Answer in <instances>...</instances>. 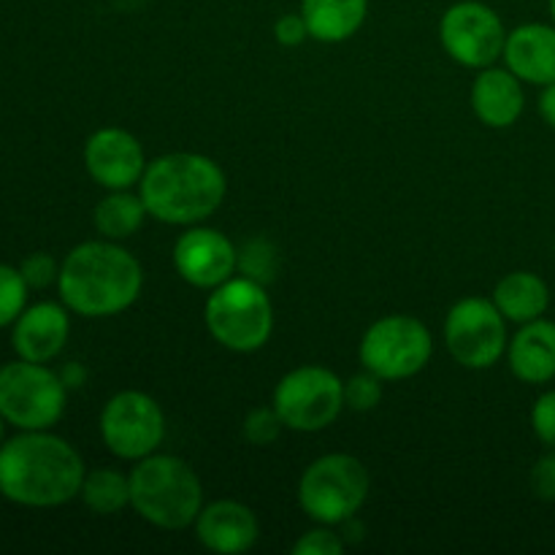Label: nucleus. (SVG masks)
I'll return each instance as SVG.
<instances>
[{
    "label": "nucleus",
    "mask_w": 555,
    "mask_h": 555,
    "mask_svg": "<svg viewBox=\"0 0 555 555\" xmlns=\"http://www.w3.org/2000/svg\"><path fill=\"white\" fill-rule=\"evenodd\" d=\"M173 269L188 285L198 291H215L236 276L238 249L222 231L209 225H190L173 244Z\"/></svg>",
    "instance_id": "13"
},
{
    "label": "nucleus",
    "mask_w": 555,
    "mask_h": 555,
    "mask_svg": "<svg viewBox=\"0 0 555 555\" xmlns=\"http://www.w3.org/2000/svg\"><path fill=\"white\" fill-rule=\"evenodd\" d=\"M146 217L150 215H146L144 198L139 193H130V190H106V195L98 201L95 211H92L95 231L112 242L135 236Z\"/></svg>",
    "instance_id": "22"
},
{
    "label": "nucleus",
    "mask_w": 555,
    "mask_h": 555,
    "mask_svg": "<svg viewBox=\"0 0 555 555\" xmlns=\"http://www.w3.org/2000/svg\"><path fill=\"white\" fill-rule=\"evenodd\" d=\"M347 547L345 537L334 531V526L318 524V529L307 531L293 542V555H339Z\"/></svg>",
    "instance_id": "28"
},
{
    "label": "nucleus",
    "mask_w": 555,
    "mask_h": 555,
    "mask_svg": "<svg viewBox=\"0 0 555 555\" xmlns=\"http://www.w3.org/2000/svg\"><path fill=\"white\" fill-rule=\"evenodd\" d=\"M195 537L211 553L238 555L258 545L260 520L244 502L236 499H217L204 504L195 518Z\"/></svg>",
    "instance_id": "16"
},
{
    "label": "nucleus",
    "mask_w": 555,
    "mask_h": 555,
    "mask_svg": "<svg viewBox=\"0 0 555 555\" xmlns=\"http://www.w3.org/2000/svg\"><path fill=\"white\" fill-rule=\"evenodd\" d=\"M27 293L30 287H27L22 271L9 263H0V328L14 325V320L25 312Z\"/></svg>",
    "instance_id": "24"
},
{
    "label": "nucleus",
    "mask_w": 555,
    "mask_h": 555,
    "mask_svg": "<svg viewBox=\"0 0 555 555\" xmlns=\"http://www.w3.org/2000/svg\"><path fill=\"white\" fill-rule=\"evenodd\" d=\"M87 466L68 439L47 431H20L0 444V496L33 509L74 502Z\"/></svg>",
    "instance_id": "1"
},
{
    "label": "nucleus",
    "mask_w": 555,
    "mask_h": 555,
    "mask_svg": "<svg viewBox=\"0 0 555 555\" xmlns=\"http://www.w3.org/2000/svg\"><path fill=\"white\" fill-rule=\"evenodd\" d=\"M444 347L459 366L486 372L507 356V318L493 298L466 296L444 318Z\"/></svg>",
    "instance_id": "10"
},
{
    "label": "nucleus",
    "mask_w": 555,
    "mask_h": 555,
    "mask_svg": "<svg viewBox=\"0 0 555 555\" xmlns=\"http://www.w3.org/2000/svg\"><path fill=\"white\" fill-rule=\"evenodd\" d=\"M276 415L285 428L301 434L325 431L345 410V383L325 366H298L276 383L271 396Z\"/></svg>",
    "instance_id": "9"
},
{
    "label": "nucleus",
    "mask_w": 555,
    "mask_h": 555,
    "mask_svg": "<svg viewBox=\"0 0 555 555\" xmlns=\"http://www.w3.org/2000/svg\"><path fill=\"white\" fill-rule=\"evenodd\" d=\"M547 11H551V22L555 25V0H547Z\"/></svg>",
    "instance_id": "35"
},
{
    "label": "nucleus",
    "mask_w": 555,
    "mask_h": 555,
    "mask_svg": "<svg viewBox=\"0 0 555 555\" xmlns=\"http://www.w3.org/2000/svg\"><path fill=\"white\" fill-rule=\"evenodd\" d=\"M130 507L155 529H190L204 509V486L188 461L152 453L130 469Z\"/></svg>",
    "instance_id": "4"
},
{
    "label": "nucleus",
    "mask_w": 555,
    "mask_h": 555,
    "mask_svg": "<svg viewBox=\"0 0 555 555\" xmlns=\"http://www.w3.org/2000/svg\"><path fill=\"white\" fill-rule=\"evenodd\" d=\"M472 108L486 128H513L526 108L524 81L507 65L504 68H499V65L480 68V74L475 76V85H472Z\"/></svg>",
    "instance_id": "18"
},
{
    "label": "nucleus",
    "mask_w": 555,
    "mask_h": 555,
    "mask_svg": "<svg viewBox=\"0 0 555 555\" xmlns=\"http://www.w3.org/2000/svg\"><path fill=\"white\" fill-rule=\"evenodd\" d=\"M531 431L545 444L547 450H555V388L540 393V399L531 406Z\"/></svg>",
    "instance_id": "30"
},
{
    "label": "nucleus",
    "mask_w": 555,
    "mask_h": 555,
    "mask_svg": "<svg viewBox=\"0 0 555 555\" xmlns=\"http://www.w3.org/2000/svg\"><path fill=\"white\" fill-rule=\"evenodd\" d=\"M144 291L139 258L112 242H81L60 263V301L79 318H114L133 307Z\"/></svg>",
    "instance_id": "2"
},
{
    "label": "nucleus",
    "mask_w": 555,
    "mask_h": 555,
    "mask_svg": "<svg viewBox=\"0 0 555 555\" xmlns=\"http://www.w3.org/2000/svg\"><path fill=\"white\" fill-rule=\"evenodd\" d=\"M20 271L30 291H47L49 285H57L60 263L49 253H33L22 260Z\"/></svg>",
    "instance_id": "29"
},
{
    "label": "nucleus",
    "mask_w": 555,
    "mask_h": 555,
    "mask_svg": "<svg viewBox=\"0 0 555 555\" xmlns=\"http://www.w3.org/2000/svg\"><path fill=\"white\" fill-rule=\"evenodd\" d=\"M238 271L244 276H253L258 282H269L276 271V247L269 238H249L242 249H238Z\"/></svg>",
    "instance_id": "25"
},
{
    "label": "nucleus",
    "mask_w": 555,
    "mask_h": 555,
    "mask_svg": "<svg viewBox=\"0 0 555 555\" xmlns=\"http://www.w3.org/2000/svg\"><path fill=\"white\" fill-rule=\"evenodd\" d=\"M439 41L453 63L480 70L504 54L507 27L488 3L459 0L439 20Z\"/></svg>",
    "instance_id": "12"
},
{
    "label": "nucleus",
    "mask_w": 555,
    "mask_h": 555,
    "mask_svg": "<svg viewBox=\"0 0 555 555\" xmlns=\"http://www.w3.org/2000/svg\"><path fill=\"white\" fill-rule=\"evenodd\" d=\"M491 298L507 323L524 325L545 318L551 307V287L534 271H509L496 282Z\"/></svg>",
    "instance_id": "20"
},
{
    "label": "nucleus",
    "mask_w": 555,
    "mask_h": 555,
    "mask_svg": "<svg viewBox=\"0 0 555 555\" xmlns=\"http://www.w3.org/2000/svg\"><path fill=\"white\" fill-rule=\"evenodd\" d=\"M507 366L520 383L547 385L555 379V323L531 320L518 325L507 341Z\"/></svg>",
    "instance_id": "19"
},
{
    "label": "nucleus",
    "mask_w": 555,
    "mask_h": 555,
    "mask_svg": "<svg viewBox=\"0 0 555 555\" xmlns=\"http://www.w3.org/2000/svg\"><path fill=\"white\" fill-rule=\"evenodd\" d=\"M274 38H276V43H282V47H287V49L301 47V43L309 38V27H307V22H304L301 11H298V14L280 16V20L274 22Z\"/></svg>",
    "instance_id": "32"
},
{
    "label": "nucleus",
    "mask_w": 555,
    "mask_h": 555,
    "mask_svg": "<svg viewBox=\"0 0 555 555\" xmlns=\"http://www.w3.org/2000/svg\"><path fill=\"white\" fill-rule=\"evenodd\" d=\"M68 404V388L49 363L11 361L0 366V415L16 431L57 426Z\"/></svg>",
    "instance_id": "7"
},
{
    "label": "nucleus",
    "mask_w": 555,
    "mask_h": 555,
    "mask_svg": "<svg viewBox=\"0 0 555 555\" xmlns=\"http://www.w3.org/2000/svg\"><path fill=\"white\" fill-rule=\"evenodd\" d=\"M531 493L540 502H555V450H547L545 455L534 461L529 475Z\"/></svg>",
    "instance_id": "31"
},
{
    "label": "nucleus",
    "mask_w": 555,
    "mask_h": 555,
    "mask_svg": "<svg viewBox=\"0 0 555 555\" xmlns=\"http://www.w3.org/2000/svg\"><path fill=\"white\" fill-rule=\"evenodd\" d=\"M282 428H285V423L276 415L274 404L255 406V410H249L247 417H244L242 434L253 448H269V444H274L276 439H280Z\"/></svg>",
    "instance_id": "27"
},
{
    "label": "nucleus",
    "mask_w": 555,
    "mask_h": 555,
    "mask_svg": "<svg viewBox=\"0 0 555 555\" xmlns=\"http://www.w3.org/2000/svg\"><path fill=\"white\" fill-rule=\"evenodd\" d=\"M85 168L103 190L139 188L146 171V155L141 141L130 130L108 125L98 128L85 144Z\"/></svg>",
    "instance_id": "14"
},
{
    "label": "nucleus",
    "mask_w": 555,
    "mask_h": 555,
    "mask_svg": "<svg viewBox=\"0 0 555 555\" xmlns=\"http://www.w3.org/2000/svg\"><path fill=\"white\" fill-rule=\"evenodd\" d=\"M204 323L211 339L231 352H255L274 334V304L263 282L236 274L209 291Z\"/></svg>",
    "instance_id": "5"
},
{
    "label": "nucleus",
    "mask_w": 555,
    "mask_h": 555,
    "mask_svg": "<svg viewBox=\"0 0 555 555\" xmlns=\"http://www.w3.org/2000/svg\"><path fill=\"white\" fill-rule=\"evenodd\" d=\"M60 379L65 383V388H81V385L87 383V369L81 366L79 361H70L65 363L63 369H60Z\"/></svg>",
    "instance_id": "34"
},
{
    "label": "nucleus",
    "mask_w": 555,
    "mask_h": 555,
    "mask_svg": "<svg viewBox=\"0 0 555 555\" xmlns=\"http://www.w3.org/2000/svg\"><path fill=\"white\" fill-rule=\"evenodd\" d=\"M79 499L92 515H119L130 507V475L114 466H98L85 475Z\"/></svg>",
    "instance_id": "23"
},
{
    "label": "nucleus",
    "mask_w": 555,
    "mask_h": 555,
    "mask_svg": "<svg viewBox=\"0 0 555 555\" xmlns=\"http://www.w3.org/2000/svg\"><path fill=\"white\" fill-rule=\"evenodd\" d=\"M309 38L320 43H345L366 25L369 0H301Z\"/></svg>",
    "instance_id": "21"
},
{
    "label": "nucleus",
    "mask_w": 555,
    "mask_h": 555,
    "mask_svg": "<svg viewBox=\"0 0 555 555\" xmlns=\"http://www.w3.org/2000/svg\"><path fill=\"white\" fill-rule=\"evenodd\" d=\"M228 179L220 163L201 152H168L146 163L139 182L146 215L166 225L190 228L222 206Z\"/></svg>",
    "instance_id": "3"
},
{
    "label": "nucleus",
    "mask_w": 555,
    "mask_h": 555,
    "mask_svg": "<svg viewBox=\"0 0 555 555\" xmlns=\"http://www.w3.org/2000/svg\"><path fill=\"white\" fill-rule=\"evenodd\" d=\"M537 108H540V117L547 128L555 130V81L553 85H545L540 92V101H537Z\"/></svg>",
    "instance_id": "33"
},
{
    "label": "nucleus",
    "mask_w": 555,
    "mask_h": 555,
    "mask_svg": "<svg viewBox=\"0 0 555 555\" xmlns=\"http://www.w3.org/2000/svg\"><path fill=\"white\" fill-rule=\"evenodd\" d=\"M70 336V309L63 301H38L11 325V347L16 358L49 363L65 350Z\"/></svg>",
    "instance_id": "15"
},
{
    "label": "nucleus",
    "mask_w": 555,
    "mask_h": 555,
    "mask_svg": "<svg viewBox=\"0 0 555 555\" xmlns=\"http://www.w3.org/2000/svg\"><path fill=\"white\" fill-rule=\"evenodd\" d=\"M98 428L108 453L135 464L166 439V412L144 390H119L103 404Z\"/></svg>",
    "instance_id": "11"
},
{
    "label": "nucleus",
    "mask_w": 555,
    "mask_h": 555,
    "mask_svg": "<svg viewBox=\"0 0 555 555\" xmlns=\"http://www.w3.org/2000/svg\"><path fill=\"white\" fill-rule=\"evenodd\" d=\"M383 396H385V379L377 377L374 372H369V369L352 374V377L345 383V404L347 410L352 412L377 410Z\"/></svg>",
    "instance_id": "26"
},
{
    "label": "nucleus",
    "mask_w": 555,
    "mask_h": 555,
    "mask_svg": "<svg viewBox=\"0 0 555 555\" xmlns=\"http://www.w3.org/2000/svg\"><path fill=\"white\" fill-rule=\"evenodd\" d=\"M504 65L524 85L545 87L555 81V25L526 22L507 33L504 41Z\"/></svg>",
    "instance_id": "17"
},
{
    "label": "nucleus",
    "mask_w": 555,
    "mask_h": 555,
    "mask_svg": "<svg viewBox=\"0 0 555 555\" xmlns=\"http://www.w3.org/2000/svg\"><path fill=\"white\" fill-rule=\"evenodd\" d=\"M372 491L366 464L350 453H328L314 459L298 480V504L309 520L341 526L356 518Z\"/></svg>",
    "instance_id": "6"
},
{
    "label": "nucleus",
    "mask_w": 555,
    "mask_h": 555,
    "mask_svg": "<svg viewBox=\"0 0 555 555\" xmlns=\"http://www.w3.org/2000/svg\"><path fill=\"white\" fill-rule=\"evenodd\" d=\"M434 356V336L421 318L412 314H388L363 331L358 345V361L363 369L383 377L385 383H399L421 374Z\"/></svg>",
    "instance_id": "8"
},
{
    "label": "nucleus",
    "mask_w": 555,
    "mask_h": 555,
    "mask_svg": "<svg viewBox=\"0 0 555 555\" xmlns=\"http://www.w3.org/2000/svg\"><path fill=\"white\" fill-rule=\"evenodd\" d=\"M5 426H9V423H5L3 415H0V444H3V431H5Z\"/></svg>",
    "instance_id": "36"
}]
</instances>
